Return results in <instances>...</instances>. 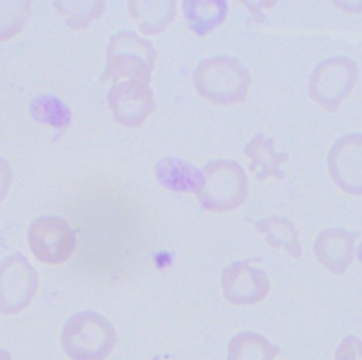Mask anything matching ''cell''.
<instances>
[{
  "mask_svg": "<svg viewBox=\"0 0 362 360\" xmlns=\"http://www.w3.org/2000/svg\"><path fill=\"white\" fill-rule=\"evenodd\" d=\"M11 182H13V168L3 157H0V203L7 196Z\"/></svg>",
  "mask_w": 362,
  "mask_h": 360,
  "instance_id": "cell-22",
  "label": "cell"
},
{
  "mask_svg": "<svg viewBox=\"0 0 362 360\" xmlns=\"http://www.w3.org/2000/svg\"><path fill=\"white\" fill-rule=\"evenodd\" d=\"M188 28L198 37L219 27L228 16V3L223 0H187L181 3Z\"/></svg>",
  "mask_w": 362,
  "mask_h": 360,
  "instance_id": "cell-15",
  "label": "cell"
},
{
  "mask_svg": "<svg viewBox=\"0 0 362 360\" xmlns=\"http://www.w3.org/2000/svg\"><path fill=\"white\" fill-rule=\"evenodd\" d=\"M358 75L359 69L354 59L339 55L329 56L313 69L308 95L324 110L335 112L354 90Z\"/></svg>",
  "mask_w": 362,
  "mask_h": 360,
  "instance_id": "cell-5",
  "label": "cell"
},
{
  "mask_svg": "<svg viewBox=\"0 0 362 360\" xmlns=\"http://www.w3.org/2000/svg\"><path fill=\"white\" fill-rule=\"evenodd\" d=\"M31 253L44 264H62L76 247V236L68 220L59 216L35 217L27 232Z\"/></svg>",
  "mask_w": 362,
  "mask_h": 360,
  "instance_id": "cell-7",
  "label": "cell"
},
{
  "mask_svg": "<svg viewBox=\"0 0 362 360\" xmlns=\"http://www.w3.org/2000/svg\"><path fill=\"white\" fill-rule=\"evenodd\" d=\"M31 1H0V41L14 38L31 14Z\"/></svg>",
  "mask_w": 362,
  "mask_h": 360,
  "instance_id": "cell-20",
  "label": "cell"
},
{
  "mask_svg": "<svg viewBox=\"0 0 362 360\" xmlns=\"http://www.w3.org/2000/svg\"><path fill=\"white\" fill-rule=\"evenodd\" d=\"M327 167L332 182L341 191L362 196V134L339 137L328 151Z\"/></svg>",
  "mask_w": 362,
  "mask_h": 360,
  "instance_id": "cell-9",
  "label": "cell"
},
{
  "mask_svg": "<svg viewBox=\"0 0 362 360\" xmlns=\"http://www.w3.org/2000/svg\"><path fill=\"white\" fill-rule=\"evenodd\" d=\"M157 182L178 193H198L204 186V172L188 161L177 157H164L154 167Z\"/></svg>",
  "mask_w": 362,
  "mask_h": 360,
  "instance_id": "cell-12",
  "label": "cell"
},
{
  "mask_svg": "<svg viewBox=\"0 0 362 360\" xmlns=\"http://www.w3.org/2000/svg\"><path fill=\"white\" fill-rule=\"evenodd\" d=\"M281 349L257 332L233 335L226 347V360H276Z\"/></svg>",
  "mask_w": 362,
  "mask_h": 360,
  "instance_id": "cell-16",
  "label": "cell"
},
{
  "mask_svg": "<svg viewBox=\"0 0 362 360\" xmlns=\"http://www.w3.org/2000/svg\"><path fill=\"white\" fill-rule=\"evenodd\" d=\"M334 360H362V340L358 336H345L334 353Z\"/></svg>",
  "mask_w": 362,
  "mask_h": 360,
  "instance_id": "cell-21",
  "label": "cell"
},
{
  "mask_svg": "<svg viewBox=\"0 0 362 360\" xmlns=\"http://www.w3.org/2000/svg\"><path fill=\"white\" fill-rule=\"evenodd\" d=\"M358 233L331 227L324 229L314 241V256L317 261L335 275H344L355 256V241Z\"/></svg>",
  "mask_w": 362,
  "mask_h": 360,
  "instance_id": "cell-11",
  "label": "cell"
},
{
  "mask_svg": "<svg viewBox=\"0 0 362 360\" xmlns=\"http://www.w3.org/2000/svg\"><path fill=\"white\" fill-rule=\"evenodd\" d=\"M358 258H359V261L362 263V244L359 246V250H358Z\"/></svg>",
  "mask_w": 362,
  "mask_h": 360,
  "instance_id": "cell-24",
  "label": "cell"
},
{
  "mask_svg": "<svg viewBox=\"0 0 362 360\" xmlns=\"http://www.w3.org/2000/svg\"><path fill=\"white\" fill-rule=\"evenodd\" d=\"M38 289V274L28 258L13 253L0 261V312L17 315L28 308Z\"/></svg>",
  "mask_w": 362,
  "mask_h": 360,
  "instance_id": "cell-6",
  "label": "cell"
},
{
  "mask_svg": "<svg viewBox=\"0 0 362 360\" xmlns=\"http://www.w3.org/2000/svg\"><path fill=\"white\" fill-rule=\"evenodd\" d=\"M57 11L65 18V23L74 30H83L92 21L98 20L106 10V3L102 0H61L52 3Z\"/></svg>",
  "mask_w": 362,
  "mask_h": 360,
  "instance_id": "cell-19",
  "label": "cell"
},
{
  "mask_svg": "<svg viewBox=\"0 0 362 360\" xmlns=\"http://www.w3.org/2000/svg\"><path fill=\"white\" fill-rule=\"evenodd\" d=\"M129 14L143 34L163 32L174 20L177 3L174 0H141L127 3Z\"/></svg>",
  "mask_w": 362,
  "mask_h": 360,
  "instance_id": "cell-14",
  "label": "cell"
},
{
  "mask_svg": "<svg viewBox=\"0 0 362 360\" xmlns=\"http://www.w3.org/2000/svg\"><path fill=\"white\" fill-rule=\"evenodd\" d=\"M31 117L41 124L65 130L72 120L71 109L57 96L42 95L37 96L30 103Z\"/></svg>",
  "mask_w": 362,
  "mask_h": 360,
  "instance_id": "cell-18",
  "label": "cell"
},
{
  "mask_svg": "<svg viewBox=\"0 0 362 360\" xmlns=\"http://www.w3.org/2000/svg\"><path fill=\"white\" fill-rule=\"evenodd\" d=\"M192 82L198 95L209 103L230 106L246 99L252 76L239 59L218 55L198 62Z\"/></svg>",
  "mask_w": 362,
  "mask_h": 360,
  "instance_id": "cell-1",
  "label": "cell"
},
{
  "mask_svg": "<svg viewBox=\"0 0 362 360\" xmlns=\"http://www.w3.org/2000/svg\"><path fill=\"white\" fill-rule=\"evenodd\" d=\"M255 227L259 233L266 236V241L270 247L284 250L293 258L301 257L303 250L298 233L293 222L288 219L273 215L270 217L255 222Z\"/></svg>",
  "mask_w": 362,
  "mask_h": 360,
  "instance_id": "cell-17",
  "label": "cell"
},
{
  "mask_svg": "<svg viewBox=\"0 0 362 360\" xmlns=\"http://www.w3.org/2000/svg\"><path fill=\"white\" fill-rule=\"evenodd\" d=\"M202 172L205 181L197 199L204 209L226 213L243 205L249 192V181L239 162L214 160L204 165Z\"/></svg>",
  "mask_w": 362,
  "mask_h": 360,
  "instance_id": "cell-4",
  "label": "cell"
},
{
  "mask_svg": "<svg viewBox=\"0 0 362 360\" xmlns=\"http://www.w3.org/2000/svg\"><path fill=\"white\" fill-rule=\"evenodd\" d=\"M243 152L250 160L249 168L256 179L264 181L269 176L281 179L284 176L281 165L288 161V154L276 152L273 138L257 133L245 145Z\"/></svg>",
  "mask_w": 362,
  "mask_h": 360,
  "instance_id": "cell-13",
  "label": "cell"
},
{
  "mask_svg": "<svg viewBox=\"0 0 362 360\" xmlns=\"http://www.w3.org/2000/svg\"><path fill=\"white\" fill-rule=\"evenodd\" d=\"M157 52L153 44L133 31H117L109 38L102 80L127 78L148 85Z\"/></svg>",
  "mask_w": 362,
  "mask_h": 360,
  "instance_id": "cell-3",
  "label": "cell"
},
{
  "mask_svg": "<svg viewBox=\"0 0 362 360\" xmlns=\"http://www.w3.org/2000/svg\"><path fill=\"white\" fill-rule=\"evenodd\" d=\"M59 342L71 360H106L116 347L117 335L106 316L82 311L65 322Z\"/></svg>",
  "mask_w": 362,
  "mask_h": 360,
  "instance_id": "cell-2",
  "label": "cell"
},
{
  "mask_svg": "<svg viewBox=\"0 0 362 360\" xmlns=\"http://www.w3.org/2000/svg\"><path fill=\"white\" fill-rule=\"evenodd\" d=\"M270 285L266 271L253 267L249 260L233 261L221 274L223 298L236 306L260 304L267 298Z\"/></svg>",
  "mask_w": 362,
  "mask_h": 360,
  "instance_id": "cell-8",
  "label": "cell"
},
{
  "mask_svg": "<svg viewBox=\"0 0 362 360\" xmlns=\"http://www.w3.org/2000/svg\"><path fill=\"white\" fill-rule=\"evenodd\" d=\"M0 360H11V354L6 349H0Z\"/></svg>",
  "mask_w": 362,
  "mask_h": 360,
  "instance_id": "cell-23",
  "label": "cell"
},
{
  "mask_svg": "<svg viewBox=\"0 0 362 360\" xmlns=\"http://www.w3.org/2000/svg\"><path fill=\"white\" fill-rule=\"evenodd\" d=\"M107 106L117 124L136 128L140 127L157 104L148 85L139 82H117L107 92Z\"/></svg>",
  "mask_w": 362,
  "mask_h": 360,
  "instance_id": "cell-10",
  "label": "cell"
}]
</instances>
